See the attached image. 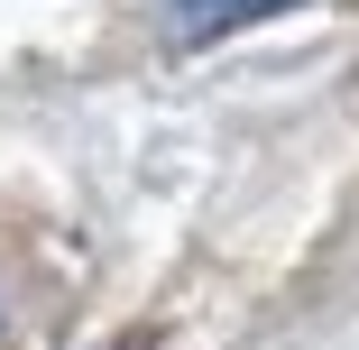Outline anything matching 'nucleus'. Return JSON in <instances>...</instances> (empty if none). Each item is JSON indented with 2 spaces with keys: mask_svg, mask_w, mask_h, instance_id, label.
<instances>
[{
  "mask_svg": "<svg viewBox=\"0 0 359 350\" xmlns=\"http://www.w3.org/2000/svg\"><path fill=\"white\" fill-rule=\"evenodd\" d=\"M267 10H295V0H175V37L184 46H212V37H231V28L267 19Z\"/></svg>",
  "mask_w": 359,
  "mask_h": 350,
  "instance_id": "nucleus-1",
  "label": "nucleus"
}]
</instances>
